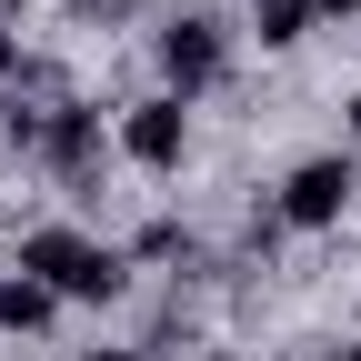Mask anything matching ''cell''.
<instances>
[{"label": "cell", "instance_id": "1", "mask_svg": "<svg viewBox=\"0 0 361 361\" xmlns=\"http://www.w3.org/2000/svg\"><path fill=\"white\" fill-rule=\"evenodd\" d=\"M20 271H30L51 301H111V291H121V261H111L101 241H80V231H30V241H20Z\"/></svg>", "mask_w": 361, "mask_h": 361}, {"label": "cell", "instance_id": "2", "mask_svg": "<svg viewBox=\"0 0 361 361\" xmlns=\"http://www.w3.org/2000/svg\"><path fill=\"white\" fill-rule=\"evenodd\" d=\"M341 211H351V161H301L281 180V221L291 231H322V221H341Z\"/></svg>", "mask_w": 361, "mask_h": 361}, {"label": "cell", "instance_id": "3", "mask_svg": "<svg viewBox=\"0 0 361 361\" xmlns=\"http://www.w3.org/2000/svg\"><path fill=\"white\" fill-rule=\"evenodd\" d=\"M161 71H171V101L180 90H211L221 80V30L211 20H171L161 30Z\"/></svg>", "mask_w": 361, "mask_h": 361}, {"label": "cell", "instance_id": "4", "mask_svg": "<svg viewBox=\"0 0 361 361\" xmlns=\"http://www.w3.org/2000/svg\"><path fill=\"white\" fill-rule=\"evenodd\" d=\"M121 141H130V161L171 171V161H180V141H191V121H180V101H141V111H130V130H121Z\"/></svg>", "mask_w": 361, "mask_h": 361}, {"label": "cell", "instance_id": "5", "mask_svg": "<svg viewBox=\"0 0 361 361\" xmlns=\"http://www.w3.org/2000/svg\"><path fill=\"white\" fill-rule=\"evenodd\" d=\"M40 151H51L61 171H90V161H101V121H90V111H61L51 130H40Z\"/></svg>", "mask_w": 361, "mask_h": 361}, {"label": "cell", "instance_id": "6", "mask_svg": "<svg viewBox=\"0 0 361 361\" xmlns=\"http://www.w3.org/2000/svg\"><path fill=\"white\" fill-rule=\"evenodd\" d=\"M0 322H11V331H40V322H51V291H40L30 271H20V281H0Z\"/></svg>", "mask_w": 361, "mask_h": 361}, {"label": "cell", "instance_id": "7", "mask_svg": "<svg viewBox=\"0 0 361 361\" xmlns=\"http://www.w3.org/2000/svg\"><path fill=\"white\" fill-rule=\"evenodd\" d=\"M311 20H322L311 0H261V40H271V51H291V40H301Z\"/></svg>", "mask_w": 361, "mask_h": 361}, {"label": "cell", "instance_id": "8", "mask_svg": "<svg viewBox=\"0 0 361 361\" xmlns=\"http://www.w3.org/2000/svg\"><path fill=\"white\" fill-rule=\"evenodd\" d=\"M311 11H361V0H311Z\"/></svg>", "mask_w": 361, "mask_h": 361}, {"label": "cell", "instance_id": "9", "mask_svg": "<svg viewBox=\"0 0 361 361\" xmlns=\"http://www.w3.org/2000/svg\"><path fill=\"white\" fill-rule=\"evenodd\" d=\"M11 61H20V51H11V40H0V80H11Z\"/></svg>", "mask_w": 361, "mask_h": 361}, {"label": "cell", "instance_id": "10", "mask_svg": "<svg viewBox=\"0 0 361 361\" xmlns=\"http://www.w3.org/2000/svg\"><path fill=\"white\" fill-rule=\"evenodd\" d=\"M90 361H130V351H90Z\"/></svg>", "mask_w": 361, "mask_h": 361}, {"label": "cell", "instance_id": "11", "mask_svg": "<svg viewBox=\"0 0 361 361\" xmlns=\"http://www.w3.org/2000/svg\"><path fill=\"white\" fill-rule=\"evenodd\" d=\"M331 361H361V351H331Z\"/></svg>", "mask_w": 361, "mask_h": 361}, {"label": "cell", "instance_id": "12", "mask_svg": "<svg viewBox=\"0 0 361 361\" xmlns=\"http://www.w3.org/2000/svg\"><path fill=\"white\" fill-rule=\"evenodd\" d=\"M351 130H361V101H351Z\"/></svg>", "mask_w": 361, "mask_h": 361}]
</instances>
